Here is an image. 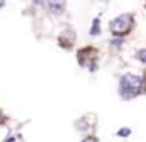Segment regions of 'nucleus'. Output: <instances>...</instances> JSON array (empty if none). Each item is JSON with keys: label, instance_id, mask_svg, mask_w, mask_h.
<instances>
[{"label": "nucleus", "instance_id": "1", "mask_svg": "<svg viewBox=\"0 0 146 142\" xmlns=\"http://www.w3.org/2000/svg\"><path fill=\"white\" fill-rule=\"evenodd\" d=\"M143 80L133 73H126L119 80V92L124 98H133L140 94Z\"/></svg>", "mask_w": 146, "mask_h": 142}, {"label": "nucleus", "instance_id": "5", "mask_svg": "<svg viewBox=\"0 0 146 142\" xmlns=\"http://www.w3.org/2000/svg\"><path fill=\"white\" fill-rule=\"evenodd\" d=\"M137 58H138L141 63L146 64V48H141V50H138V53H137Z\"/></svg>", "mask_w": 146, "mask_h": 142}, {"label": "nucleus", "instance_id": "4", "mask_svg": "<svg viewBox=\"0 0 146 142\" xmlns=\"http://www.w3.org/2000/svg\"><path fill=\"white\" fill-rule=\"evenodd\" d=\"M49 7H50V10L52 11H60V10H63V7H64V3L63 2H60V3H54V2H50V3H49Z\"/></svg>", "mask_w": 146, "mask_h": 142}, {"label": "nucleus", "instance_id": "2", "mask_svg": "<svg viewBox=\"0 0 146 142\" xmlns=\"http://www.w3.org/2000/svg\"><path fill=\"white\" fill-rule=\"evenodd\" d=\"M132 27H133L132 14H123V16L116 17L115 20L110 22V30H111V33L116 35V36L127 35V33L132 30Z\"/></svg>", "mask_w": 146, "mask_h": 142}, {"label": "nucleus", "instance_id": "3", "mask_svg": "<svg viewBox=\"0 0 146 142\" xmlns=\"http://www.w3.org/2000/svg\"><path fill=\"white\" fill-rule=\"evenodd\" d=\"M99 28H101V20H99L98 17H96L94 22H93V27H91V31H90V33H91L93 36L99 35V33H101V30H99Z\"/></svg>", "mask_w": 146, "mask_h": 142}, {"label": "nucleus", "instance_id": "7", "mask_svg": "<svg viewBox=\"0 0 146 142\" xmlns=\"http://www.w3.org/2000/svg\"><path fill=\"white\" fill-rule=\"evenodd\" d=\"M83 142H98V141H96L94 137H86V139H85V141H83Z\"/></svg>", "mask_w": 146, "mask_h": 142}, {"label": "nucleus", "instance_id": "6", "mask_svg": "<svg viewBox=\"0 0 146 142\" xmlns=\"http://www.w3.org/2000/svg\"><path fill=\"white\" fill-rule=\"evenodd\" d=\"M130 134V130L129 128H123V130H119V131H118V136H121V137H126V136H129Z\"/></svg>", "mask_w": 146, "mask_h": 142}]
</instances>
